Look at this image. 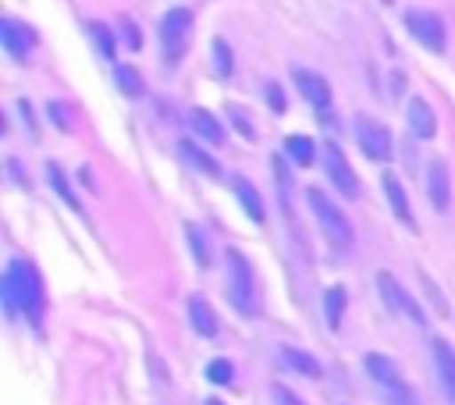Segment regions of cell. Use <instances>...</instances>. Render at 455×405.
Masks as SVG:
<instances>
[{"label": "cell", "mask_w": 455, "mask_h": 405, "mask_svg": "<svg viewBox=\"0 0 455 405\" xmlns=\"http://www.w3.org/2000/svg\"><path fill=\"white\" fill-rule=\"evenodd\" d=\"M0 298H4V309L14 316H28L32 323H39L43 316V281L36 274V266L28 259H11L4 277H0Z\"/></svg>", "instance_id": "obj_1"}, {"label": "cell", "mask_w": 455, "mask_h": 405, "mask_svg": "<svg viewBox=\"0 0 455 405\" xmlns=\"http://www.w3.org/2000/svg\"><path fill=\"white\" fill-rule=\"evenodd\" d=\"M306 202H309V210H313L320 231H323V238H327L334 249H341V252L352 249V224H348V217L341 213V206H334L320 188H309V192H306Z\"/></svg>", "instance_id": "obj_2"}, {"label": "cell", "mask_w": 455, "mask_h": 405, "mask_svg": "<svg viewBox=\"0 0 455 405\" xmlns=\"http://www.w3.org/2000/svg\"><path fill=\"white\" fill-rule=\"evenodd\" d=\"M224 284H228V298L238 313H252V295H256V281L249 270V259L238 249H228L224 256Z\"/></svg>", "instance_id": "obj_3"}, {"label": "cell", "mask_w": 455, "mask_h": 405, "mask_svg": "<svg viewBox=\"0 0 455 405\" xmlns=\"http://www.w3.org/2000/svg\"><path fill=\"white\" fill-rule=\"evenodd\" d=\"M405 28H409V36H412L419 46H427L430 53H444L448 32H444V21H441L434 11H423V7L405 11Z\"/></svg>", "instance_id": "obj_4"}, {"label": "cell", "mask_w": 455, "mask_h": 405, "mask_svg": "<svg viewBox=\"0 0 455 405\" xmlns=\"http://www.w3.org/2000/svg\"><path fill=\"white\" fill-rule=\"evenodd\" d=\"M377 291H380V298H384V306L391 309V313H398V316H409L416 327H423L427 323V316H423V309L416 306V298L395 281V274H387V270H380L377 274Z\"/></svg>", "instance_id": "obj_5"}, {"label": "cell", "mask_w": 455, "mask_h": 405, "mask_svg": "<svg viewBox=\"0 0 455 405\" xmlns=\"http://www.w3.org/2000/svg\"><path fill=\"white\" fill-rule=\"evenodd\" d=\"M188 32H192V11L185 7H171L164 18H160V39H164V53L167 60L174 64L188 43Z\"/></svg>", "instance_id": "obj_6"}, {"label": "cell", "mask_w": 455, "mask_h": 405, "mask_svg": "<svg viewBox=\"0 0 455 405\" xmlns=\"http://www.w3.org/2000/svg\"><path fill=\"white\" fill-rule=\"evenodd\" d=\"M323 171H327L331 185H334L345 199H359V178L352 174V167H348V160L341 156V149L331 146V142H323Z\"/></svg>", "instance_id": "obj_7"}, {"label": "cell", "mask_w": 455, "mask_h": 405, "mask_svg": "<svg viewBox=\"0 0 455 405\" xmlns=\"http://www.w3.org/2000/svg\"><path fill=\"white\" fill-rule=\"evenodd\" d=\"M355 139H359V146H363V153L370 156V160H387L391 156V131L380 124V121H370V117H359L355 121Z\"/></svg>", "instance_id": "obj_8"}, {"label": "cell", "mask_w": 455, "mask_h": 405, "mask_svg": "<svg viewBox=\"0 0 455 405\" xmlns=\"http://www.w3.org/2000/svg\"><path fill=\"white\" fill-rule=\"evenodd\" d=\"M427 199H430V206L437 210V213H444L448 210V202H451V178H448V163L441 160V156H430V163H427Z\"/></svg>", "instance_id": "obj_9"}, {"label": "cell", "mask_w": 455, "mask_h": 405, "mask_svg": "<svg viewBox=\"0 0 455 405\" xmlns=\"http://www.w3.org/2000/svg\"><path fill=\"white\" fill-rule=\"evenodd\" d=\"M295 85H299V92H302L306 103H313L316 110H327V103H331V85H327L323 75H316V71H309V68H295Z\"/></svg>", "instance_id": "obj_10"}, {"label": "cell", "mask_w": 455, "mask_h": 405, "mask_svg": "<svg viewBox=\"0 0 455 405\" xmlns=\"http://www.w3.org/2000/svg\"><path fill=\"white\" fill-rule=\"evenodd\" d=\"M430 352H434V369H437V380L444 387V394L455 401V352L444 338H434L430 341Z\"/></svg>", "instance_id": "obj_11"}, {"label": "cell", "mask_w": 455, "mask_h": 405, "mask_svg": "<svg viewBox=\"0 0 455 405\" xmlns=\"http://www.w3.org/2000/svg\"><path fill=\"white\" fill-rule=\"evenodd\" d=\"M0 39H4V46H7V53H11L14 60H21V57L28 53V46L36 43L32 28H28V25H18L14 18H4V21H0Z\"/></svg>", "instance_id": "obj_12"}, {"label": "cell", "mask_w": 455, "mask_h": 405, "mask_svg": "<svg viewBox=\"0 0 455 405\" xmlns=\"http://www.w3.org/2000/svg\"><path fill=\"white\" fill-rule=\"evenodd\" d=\"M405 121H409V131H412L416 139H434V131H437L434 110H430V107H427V99H419V96H412V99H409Z\"/></svg>", "instance_id": "obj_13"}, {"label": "cell", "mask_w": 455, "mask_h": 405, "mask_svg": "<svg viewBox=\"0 0 455 405\" xmlns=\"http://www.w3.org/2000/svg\"><path fill=\"white\" fill-rule=\"evenodd\" d=\"M384 192H387V202H391L395 217H398L409 231H416V220H412V210H409V195H405V188H402V181H398L395 171H384Z\"/></svg>", "instance_id": "obj_14"}, {"label": "cell", "mask_w": 455, "mask_h": 405, "mask_svg": "<svg viewBox=\"0 0 455 405\" xmlns=\"http://www.w3.org/2000/svg\"><path fill=\"white\" fill-rule=\"evenodd\" d=\"M363 369L370 373V380H377L380 387H395L402 377H398V366L387 359V355H380V352H366L363 355Z\"/></svg>", "instance_id": "obj_15"}, {"label": "cell", "mask_w": 455, "mask_h": 405, "mask_svg": "<svg viewBox=\"0 0 455 405\" xmlns=\"http://www.w3.org/2000/svg\"><path fill=\"white\" fill-rule=\"evenodd\" d=\"M188 316H192V327H196V334H203V338H213L217 334V313L210 309V302L203 298V295H192L188 298Z\"/></svg>", "instance_id": "obj_16"}, {"label": "cell", "mask_w": 455, "mask_h": 405, "mask_svg": "<svg viewBox=\"0 0 455 405\" xmlns=\"http://www.w3.org/2000/svg\"><path fill=\"white\" fill-rule=\"evenodd\" d=\"M231 185H235V195H238V202H242L245 217H249V220H256V224H263V220H267V213H263V199H259L256 185H252V181H245V178H235Z\"/></svg>", "instance_id": "obj_17"}, {"label": "cell", "mask_w": 455, "mask_h": 405, "mask_svg": "<svg viewBox=\"0 0 455 405\" xmlns=\"http://www.w3.org/2000/svg\"><path fill=\"white\" fill-rule=\"evenodd\" d=\"M277 359L291 369V373H302V377H320V362L309 355V352H302V348H295V345H284L281 352H277Z\"/></svg>", "instance_id": "obj_18"}, {"label": "cell", "mask_w": 455, "mask_h": 405, "mask_svg": "<svg viewBox=\"0 0 455 405\" xmlns=\"http://www.w3.org/2000/svg\"><path fill=\"white\" fill-rule=\"evenodd\" d=\"M188 124H192V131H196L203 142H210V146H220V142H224V128H220L217 117H210L206 110H192V114H188Z\"/></svg>", "instance_id": "obj_19"}, {"label": "cell", "mask_w": 455, "mask_h": 405, "mask_svg": "<svg viewBox=\"0 0 455 405\" xmlns=\"http://www.w3.org/2000/svg\"><path fill=\"white\" fill-rule=\"evenodd\" d=\"M178 149H181V156H185L196 171H203V174H210V178H220V163H217L210 153H203L192 139H181V142H178Z\"/></svg>", "instance_id": "obj_20"}, {"label": "cell", "mask_w": 455, "mask_h": 405, "mask_svg": "<svg viewBox=\"0 0 455 405\" xmlns=\"http://www.w3.org/2000/svg\"><path fill=\"white\" fill-rule=\"evenodd\" d=\"M345 306H348V291H345L341 284H334V288L323 291V316H327V327H331V330H338Z\"/></svg>", "instance_id": "obj_21"}, {"label": "cell", "mask_w": 455, "mask_h": 405, "mask_svg": "<svg viewBox=\"0 0 455 405\" xmlns=\"http://www.w3.org/2000/svg\"><path fill=\"white\" fill-rule=\"evenodd\" d=\"M284 153H288L299 167H313V160H316V142L306 139V135H288V139H284Z\"/></svg>", "instance_id": "obj_22"}, {"label": "cell", "mask_w": 455, "mask_h": 405, "mask_svg": "<svg viewBox=\"0 0 455 405\" xmlns=\"http://www.w3.org/2000/svg\"><path fill=\"white\" fill-rule=\"evenodd\" d=\"M114 82L124 96H139L142 92V75L132 64H114Z\"/></svg>", "instance_id": "obj_23"}, {"label": "cell", "mask_w": 455, "mask_h": 405, "mask_svg": "<svg viewBox=\"0 0 455 405\" xmlns=\"http://www.w3.org/2000/svg\"><path fill=\"white\" fill-rule=\"evenodd\" d=\"M185 238H188V245H192V256H196V263H199V266H210V242H206L203 227H196V224H185Z\"/></svg>", "instance_id": "obj_24"}, {"label": "cell", "mask_w": 455, "mask_h": 405, "mask_svg": "<svg viewBox=\"0 0 455 405\" xmlns=\"http://www.w3.org/2000/svg\"><path fill=\"white\" fill-rule=\"evenodd\" d=\"M89 36L96 39V46H100V53H103L107 60H114V53H117V43H114V32H110L107 25H100V21H89Z\"/></svg>", "instance_id": "obj_25"}, {"label": "cell", "mask_w": 455, "mask_h": 405, "mask_svg": "<svg viewBox=\"0 0 455 405\" xmlns=\"http://www.w3.org/2000/svg\"><path fill=\"white\" fill-rule=\"evenodd\" d=\"M206 377H210V384H231L235 369L228 359H213V362H206Z\"/></svg>", "instance_id": "obj_26"}, {"label": "cell", "mask_w": 455, "mask_h": 405, "mask_svg": "<svg viewBox=\"0 0 455 405\" xmlns=\"http://www.w3.org/2000/svg\"><path fill=\"white\" fill-rule=\"evenodd\" d=\"M384 391H387V405H419L416 394H412V387L405 380H398L395 387H384Z\"/></svg>", "instance_id": "obj_27"}, {"label": "cell", "mask_w": 455, "mask_h": 405, "mask_svg": "<svg viewBox=\"0 0 455 405\" xmlns=\"http://www.w3.org/2000/svg\"><path fill=\"white\" fill-rule=\"evenodd\" d=\"M46 174H50V185H53V192H60V199L75 206V195H71V188H68V181H64V171H60L57 163H46Z\"/></svg>", "instance_id": "obj_28"}, {"label": "cell", "mask_w": 455, "mask_h": 405, "mask_svg": "<svg viewBox=\"0 0 455 405\" xmlns=\"http://www.w3.org/2000/svg\"><path fill=\"white\" fill-rule=\"evenodd\" d=\"M213 57H217V75H231V50L224 39H213Z\"/></svg>", "instance_id": "obj_29"}, {"label": "cell", "mask_w": 455, "mask_h": 405, "mask_svg": "<svg viewBox=\"0 0 455 405\" xmlns=\"http://www.w3.org/2000/svg\"><path fill=\"white\" fill-rule=\"evenodd\" d=\"M46 114H50V121H53L60 131H71V121H68V107H64V103L50 99V103H46Z\"/></svg>", "instance_id": "obj_30"}, {"label": "cell", "mask_w": 455, "mask_h": 405, "mask_svg": "<svg viewBox=\"0 0 455 405\" xmlns=\"http://www.w3.org/2000/svg\"><path fill=\"white\" fill-rule=\"evenodd\" d=\"M228 114H231L235 128H238V131H242L245 139H256V128H252V124L245 121V110H242V107H235V103H231V107H228Z\"/></svg>", "instance_id": "obj_31"}, {"label": "cell", "mask_w": 455, "mask_h": 405, "mask_svg": "<svg viewBox=\"0 0 455 405\" xmlns=\"http://www.w3.org/2000/svg\"><path fill=\"white\" fill-rule=\"evenodd\" d=\"M263 92H267V103H270V110L284 114V107H288V103H284V92H281V85H277V82H267V89H263Z\"/></svg>", "instance_id": "obj_32"}, {"label": "cell", "mask_w": 455, "mask_h": 405, "mask_svg": "<svg viewBox=\"0 0 455 405\" xmlns=\"http://www.w3.org/2000/svg\"><path fill=\"white\" fill-rule=\"evenodd\" d=\"M270 391H274V401H277V405H302V401H299V398H295V394H291L284 384H274Z\"/></svg>", "instance_id": "obj_33"}, {"label": "cell", "mask_w": 455, "mask_h": 405, "mask_svg": "<svg viewBox=\"0 0 455 405\" xmlns=\"http://www.w3.org/2000/svg\"><path fill=\"white\" fill-rule=\"evenodd\" d=\"M124 32H128V36H124V43H128L132 50H139V46H142V39L135 36V25H132V21H124Z\"/></svg>", "instance_id": "obj_34"}, {"label": "cell", "mask_w": 455, "mask_h": 405, "mask_svg": "<svg viewBox=\"0 0 455 405\" xmlns=\"http://www.w3.org/2000/svg\"><path fill=\"white\" fill-rule=\"evenodd\" d=\"M391 92H395V96H398V92H405V75L391 71Z\"/></svg>", "instance_id": "obj_35"}, {"label": "cell", "mask_w": 455, "mask_h": 405, "mask_svg": "<svg viewBox=\"0 0 455 405\" xmlns=\"http://www.w3.org/2000/svg\"><path fill=\"white\" fill-rule=\"evenodd\" d=\"M206 405H224V401H217V398H210V401H206Z\"/></svg>", "instance_id": "obj_36"}]
</instances>
